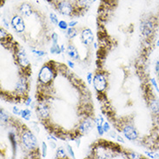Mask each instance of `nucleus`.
Instances as JSON below:
<instances>
[{
  "instance_id": "1",
  "label": "nucleus",
  "mask_w": 159,
  "mask_h": 159,
  "mask_svg": "<svg viewBox=\"0 0 159 159\" xmlns=\"http://www.w3.org/2000/svg\"><path fill=\"white\" fill-rule=\"evenodd\" d=\"M21 140L24 147L28 150H33L37 146V140L36 136L29 131L24 132L21 136Z\"/></svg>"
},
{
  "instance_id": "2",
  "label": "nucleus",
  "mask_w": 159,
  "mask_h": 159,
  "mask_svg": "<svg viewBox=\"0 0 159 159\" xmlns=\"http://www.w3.org/2000/svg\"><path fill=\"white\" fill-rule=\"evenodd\" d=\"M53 76H54V73L52 69L48 65H45L42 67L39 71L38 78H39V81L43 84H48L52 80Z\"/></svg>"
},
{
  "instance_id": "3",
  "label": "nucleus",
  "mask_w": 159,
  "mask_h": 159,
  "mask_svg": "<svg viewBox=\"0 0 159 159\" xmlns=\"http://www.w3.org/2000/svg\"><path fill=\"white\" fill-rule=\"evenodd\" d=\"M93 85L98 92L105 91L107 85L105 76L101 73H97V75H95V77L93 78Z\"/></svg>"
},
{
  "instance_id": "4",
  "label": "nucleus",
  "mask_w": 159,
  "mask_h": 159,
  "mask_svg": "<svg viewBox=\"0 0 159 159\" xmlns=\"http://www.w3.org/2000/svg\"><path fill=\"white\" fill-rule=\"evenodd\" d=\"M11 26L15 30V32H23L25 29V24L24 19L20 16H14L11 19Z\"/></svg>"
},
{
  "instance_id": "5",
  "label": "nucleus",
  "mask_w": 159,
  "mask_h": 159,
  "mask_svg": "<svg viewBox=\"0 0 159 159\" xmlns=\"http://www.w3.org/2000/svg\"><path fill=\"white\" fill-rule=\"evenodd\" d=\"M58 9L60 13L65 16H70L73 12V6L71 3H69L67 1H62L58 3Z\"/></svg>"
},
{
  "instance_id": "6",
  "label": "nucleus",
  "mask_w": 159,
  "mask_h": 159,
  "mask_svg": "<svg viewBox=\"0 0 159 159\" xmlns=\"http://www.w3.org/2000/svg\"><path fill=\"white\" fill-rule=\"evenodd\" d=\"M123 132L125 137L127 138L128 140H131V141L136 140L137 136H138V133L136 131V130L135 129V127H133L131 125H126L125 127L123 128Z\"/></svg>"
},
{
  "instance_id": "7",
  "label": "nucleus",
  "mask_w": 159,
  "mask_h": 159,
  "mask_svg": "<svg viewBox=\"0 0 159 159\" xmlns=\"http://www.w3.org/2000/svg\"><path fill=\"white\" fill-rule=\"evenodd\" d=\"M81 37H82V41L84 45H89L93 43V40H94V35L91 32V29L89 28H86L84 29V31L81 33Z\"/></svg>"
},
{
  "instance_id": "8",
  "label": "nucleus",
  "mask_w": 159,
  "mask_h": 159,
  "mask_svg": "<svg viewBox=\"0 0 159 159\" xmlns=\"http://www.w3.org/2000/svg\"><path fill=\"white\" fill-rule=\"evenodd\" d=\"M17 58H18V64H20L21 66H23V67H26L30 64L27 55L25 53V50H23V49H20L19 50H18Z\"/></svg>"
},
{
  "instance_id": "9",
  "label": "nucleus",
  "mask_w": 159,
  "mask_h": 159,
  "mask_svg": "<svg viewBox=\"0 0 159 159\" xmlns=\"http://www.w3.org/2000/svg\"><path fill=\"white\" fill-rule=\"evenodd\" d=\"M93 125H94V123L92 122L91 119H86L79 126V131H80V132L82 134H87V133H89L92 130Z\"/></svg>"
},
{
  "instance_id": "10",
  "label": "nucleus",
  "mask_w": 159,
  "mask_h": 159,
  "mask_svg": "<svg viewBox=\"0 0 159 159\" xmlns=\"http://www.w3.org/2000/svg\"><path fill=\"white\" fill-rule=\"evenodd\" d=\"M141 31L142 33L144 36H149L152 33L153 31V24L150 21H144L141 24Z\"/></svg>"
},
{
  "instance_id": "11",
  "label": "nucleus",
  "mask_w": 159,
  "mask_h": 159,
  "mask_svg": "<svg viewBox=\"0 0 159 159\" xmlns=\"http://www.w3.org/2000/svg\"><path fill=\"white\" fill-rule=\"evenodd\" d=\"M16 89L18 92H21V93H24L27 90V81H26L25 77H21L18 80L17 85H16Z\"/></svg>"
},
{
  "instance_id": "12",
  "label": "nucleus",
  "mask_w": 159,
  "mask_h": 159,
  "mask_svg": "<svg viewBox=\"0 0 159 159\" xmlns=\"http://www.w3.org/2000/svg\"><path fill=\"white\" fill-rule=\"evenodd\" d=\"M19 11L25 17H30L32 14V7H31V5H28L26 3H24V4L20 5Z\"/></svg>"
},
{
  "instance_id": "13",
  "label": "nucleus",
  "mask_w": 159,
  "mask_h": 159,
  "mask_svg": "<svg viewBox=\"0 0 159 159\" xmlns=\"http://www.w3.org/2000/svg\"><path fill=\"white\" fill-rule=\"evenodd\" d=\"M67 54L70 58H71L72 59H78L79 58V55L77 52V49L75 48V46L70 45L67 48Z\"/></svg>"
},
{
  "instance_id": "14",
  "label": "nucleus",
  "mask_w": 159,
  "mask_h": 159,
  "mask_svg": "<svg viewBox=\"0 0 159 159\" xmlns=\"http://www.w3.org/2000/svg\"><path fill=\"white\" fill-rule=\"evenodd\" d=\"M37 113L38 114L40 118H46L49 116V110L45 105H40L37 110Z\"/></svg>"
},
{
  "instance_id": "15",
  "label": "nucleus",
  "mask_w": 159,
  "mask_h": 159,
  "mask_svg": "<svg viewBox=\"0 0 159 159\" xmlns=\"http://www.w3.org/2000/svg\"><path fill=\"white\" fill-rule=\"evenodd\" d=\"M150 110L156 114L159 113V100L157 99H152L150 103Z\"/></svg>"
},
{
  "instance_id": "16",
  "label": "nucleus",
  "mask_w": 159,
  "mask_h": 159,
  "mask_svg": "<svg viewBox=\"0 0 159 159\" xmlns=\"http://www.w3.org/2000/svg\"><path fill=\"white\" fill-rule=\"evenodd\" d=\"M91 3H93L92 0H77V4L78 6L83 7V8H86L91 5Z\"/></svg>"
},
{
  "instance_id": "17",
  "label": "nucleus",
  "mask_w": 159,
  "mask_h": 159,
  "mask_svg": "<svg viewBox=\"0 0 159 159\" xmlns=\"http://www.w3.org/2000/svg\"><path fill=\"white\" fill-rule=\"evenodd\" d=\"M57 157H58V158H66L67 157V154L63 147H59L57 150Z\"/></svg>"
},
{
  "instance_id": "18",
  "label": "nucleus",
  "mask_w": 159,
  "mask_h": 159,
  "mask_svg": "<svg viewBox=\"0 0 159 159\" xmlns=\"http://www.w3.org/2000/svg\"><path fill=\"white\" fill-rule=\"evenodd\" d=\"M50 52L52 54H60L62 52L61 50V47L58 45V44H53L52 46L50 47Z\"/></svg>"
},
{
  "instance_id": "19",
  "label": "nucleus",
  "mask_w": 159,
  "mask_h": 159,
  "mask_svg": "<svg viewBox=\"0 0 159 159\" xmlns=\"http://www.w3.org/2000/svg\"><path fill=\"white\" fill-rule=\"evenodd\" d=\"M24 119H25V120H30V118H31V116H32V112H31V110L29 109H24L23 110H21V115H20Z\"/></svg>"
},
{
  "instance_id": "20",
  "label": "nucleus",
  "mask_w": 159,
  "mask_h": 159,
  "mask_svg": "<svg viewBox=\"0 0 159 159\" xmlns=\"http://www.w3.org/2000/svg\"><path fill=\"white\" fill-rule=\"evenodd\" d=\"M77 35V32L73 27H70L69 29H67V36L70 38H73V37H75Z\"/></svg>"
},
{
  "instance_id": "21",
  "label": "nucleus",
  "mask_w": 159,
  "mask_h": 159,
  "mask_svg": "<svg viewBox=\"0 0 159 159\" xmlns=\"http://www.w3.org/2000/svg\"><path fill=\"white\" fill-rule=\"evenodd\" d=\"M58 25V27L60 28V29H62V30H67V29H68L69 24L66 23L64 20H62V21H59Z\"/></svg>"
},
{
  "instance_id": "22",
  "label": "nucleus",
  "mask_w": 159,
  "mask_h": 159,
  "mask_svg": "<svg viewBox=\"0 0 159 159\" xmlns=\"http://www.w3.org/2000/svg\"><path fill=\"white\" fill-rule=\"evenodd\" d=\"M50 21L54 24H58V17L55 13H50Z\"/></svg>"
},
{
  "instance_id": "23",
  "label": "nucleus",
  "mask_w": 159,
  "mask_h": 159,
  "mask_svg": "<svg viewBox=\"0 0 159 159\" xmlns=\"http://www.w3.org/2000/svg\"><path fill=\"white\" fill-rule=\"evenodd\" d=\"M47 155V144L45 143H42V157H46Z\"/></svg>"
},
{
  "instance_id": "24",
  "label": "nucleus",
  "mask_w": 159,
  "mask_h": 159,
  "mask_svg": "<svg viewBox=\"0 0 159 159\" xmlns=\"http://www.w3.org/2000/svg\"><path fill=\"white\" fill-rule=\"evenodd\" d=\"M145 154L150 158H159V155L157 154V153H153L150 151H145Z\"/></svg>"
},
{
  "instance_id": "25",
  "label": "nucleus",
  "mask_w": 159,
  "mask_h": 159,
  "mask_svg": "<svg viewBox=\"0 0 159 159\" xmlns=\"http://www.w3.org/2000/svg\"><path fill=\"white\" fill-rule=\"evenodd\" d=\"M66 149H67L66 150H67V152H68L69 155H70V157H71L72 158H74V157H75V154H74V152H73L71 146L67 144V145H66Z\"/></svg>"
},
{
  "instance_id": "26",
  "label": "nucleus",
  "mask_w": 159,
  "mask_h": 159,
  "mask_svg": "<svg viewBox=\"0 0 159 159\" xmlns=\"http://www.w3.org/2000/svg\"><path fill=\"white\" fill-rule=\"evenodd\" d=\"M1 121L2 122H6L7 120H8V118H9V117H8V115H6V114L3 111V110H1Z\"/></svg>"
},
{
  "instance_id": "27",
  "label": "nucleus",
  "mask_w": 159,
  "mask_h": 159,
  "mask_svg": "<svg viewBox=\"0 0 159 159\" xmlns=\"http://www.w3.org/2000/svg\"><path fill=\"white\" fill-rule=\"evenodd\" d=\"M32 53L34 55H36L37 57H43V56H45V52H44V51H41V50H32Z\"/></svg>"
},
{
  "instance_id": "28",
  "label": "nucleus",
  "mask_w": 159,
  "mask_h": 159,
  "mask_svg": "<svg viewBox=\"0 0 159 159\" xmlns=\"http://www.w3.org/2000/svg\"><path fill=\"white\" fill-rule=\"evenodd\" d=\"M97 132H98V134L100 135V136H103L104 135V128H103V125H101V124H97Z\"/></svg>"
},
{
  "instance_id": "29",
  "label": "nucleus",
  "mask_w": 159,
  "mask_h": 159,
  "mask_svg": "<svg viewBox=\"0 0 159 159\" xmlns=\"http://www.w3.org/2000/svg\"><path fill=\"white\" fill-rule=\"evenodd\" d=\"M103 128H104V131L105 132H109L110 130V123L108 122H105L103 123Z\"/></svg>"
},
{
  "instance_id": "30",
  "label": "nucleus",
  "mask_w": 159,
  "mask_h": 159,
  "mask_svg": "<svg viewBox=\"0 0 159 159\" xmlns=\"http://www.w3.org/2000/svg\"><path fill=\"white\" fill-rule=\"evenodd\" d=\"M51 39H52L53 44H58V35L57 33H53L51 35Z\"/></svg>"
},
{
  "instance_id": "31",
  "label": "nucleus",
  "mask_w": 159,
  "mask_h": 159,
  "mask_svg": "<svg viewBox=\"0 0 159 159\" xmlns=\"http://www.w3.org/2000/svg\"><path fill=\"white\" fill-rule=\"evenodd\" d=\"M151 84H152V85H153L155 89H156V91H157V92H159L158 85H157V82H156V80H155L154 78H152V79H151Z\"/></svg>"
},
{
  "instance_id": "32",
  "label": "nucleus",
  "mask_w": 159,
  "mask_h": 159,
  "mask_svg": "<svg viewBox=\"0 0 159 159\" xmlns=\"http://www.w3.org/2000/svg\"><path fill=\"white\" fill-rule=\"evenodd\" d=\"M130 157H131V158H141V156L139 154H136V153L132 152V153L130 154Z\"/></svg>"
},
{
  "instance_id": "33",
  "label": "nucleus",
  "mask_w": 159,
  "mask_h": 159,
  "mask_svg": "<svg viewBox=\"0 0 159 159\" xmlns=\"http://www.w3.org/2000/svg\"><path fill=\"white\" fill-rule=\"evenodd\" d=\"M12 111H13V113L15 115H21V110L18 109V108H17V107H14Z\"/></svg>"
},
{
  "instance_id": "34",
  "label": "nucleus",
  "mask_w": 159,
  "mask_h": 159,
  "mask_svg": "<svg viewBox=\"0 0 159 159\" xmlns=\"http://www.w3.org/2000/svg\"><path fill=\"white\" fill-rule=\"evenodd\" d=\"M87 81H88V84H91V81H92V74L91 73H88L87 75Z\"/></svg>"
},
{
  "instance_id": "35",
  "label": "nucleus",
  "mask_w": 159,
  "mask_h": 159,
  "mask_svg": "<svg viewBox=\"0 0 159 159\" xmlns=\"http://www.w3.org/2000/svg\"><path fill=\"white\" fill-rule=\"evenodd\" d=\"M0 33H1V35H0L1 38H5V37L6 36V32H5V30L1 29V30H0Z\"/></svg>"
},
{
  "instance_id": "36",
  "label": "nucleus",
  "mask_w": 159,
  "mask_h": 159,
  "mask_svg": "<svg viewBox=\"0 0 159 159\" xmlns=\"http://www.w3.org/2000/svg\"><path fill=\"white\" fill-rule=\"evenodd\" d=\"M155 69H156V72L159 74V61L156 62V67H155Z\"/></svg>"
},
{
  "instance_id": "37",
  "label": "nucleus",
  "mask_w": 159,
  "mask_h": 159,
  "mask_svg": "<svg viewBox=\"0 0 159 159\" xmlns=\"http://www.w3.org/2000/svg\"><path fill=\"white\" fill-rule=\"evenodd\" d=\"M55 142H56L55 140L50 142V147L52 148V149H55V148L57 147V145H56V143H55Z\"/></svg>"
},
{
  "instance_id": "38",
  "label": "nucleus",
  "mask_w": 159,
  "mask_h": 159,
  "mask_svg": "<svg viewBox=\"0 0 159 159\" xmlns=\"http://www.w3.org/2000/svg\"><path fill=\"white\" fill-rule=\"evenodd\" d=\"M77 24V21H71V22H70V23H69V26H70V27H74Z\"/></svg>"
},
{
  "instance_id": "39",
  "label": "nucleus",
  "mask_w": 159,
  "mask_h": 159,
  "mask_svg": "<svg viewBox=\"0 0 159 159\" xmlns=\"http://www.w3.org/2000/svg\"><path fill=\"white\" fill-rule=\"evenodd\" d=\"M117 138H118V142H120V143H122V144H123V143H124V140H123V138H122V137H121L120 136H117Z\"/></svg>"
},
{
  "instance_id": "40",
  "label": "nucleus",
  "mask_w": 159,
  "mask_h": 159,
  "mask_svg": "<svg viewBox=\"0 0 159 159\" xmlns=\"http://www.w3.org/2000/svg\"><path fill=\"white\" fill-rule=\"evenodd\" d=\"M31 103H32V98H31V97H29V98L27 99V102H25V105L28 106V105H31Z\"/></svg>"
},
{
  "instance_id": "41",
  "label": "nucleus",
  "mask_w": 159,
  "mask_h": 159,
  "mask_svg": "<svg viewBox=\"0 0 159 159\" xmlns=\"http://www.w3.org/2000/svg\"><path fill=\"white\" fill-rule=\"evenodd\" d=\"M67 64H68V65L71 67V68H73V67H74V64H73L71 61H68V62H67Z\"/></svg>"
},
{
  "instance_id": "42",
  "label": "nucleus",
  "mask_w": 159,
  "mask_h": 159,
  "mask_svg": "<svg viewBox=\"0 0 159 159\" xmlns=\"http://www.w3.org/2000/svg\"><path fill=\"white\" fill-rule=\"evenodd\" d=\"M61 50H62V52H64V50H65L64 45H61Z\"/></svg>"
},
{
  "instance_id": "43",
  "label": "nucleus",
  "mask_w": 159,
  "mask_h": 159,
  "mask_svg": "<svg viewBox=\"0 0 159 159\" xmlns=\"http://www.w3.org/2000/svg\"><path fill=\"white\" fill-rule=\"evenodd\" d=\"M79 144H80V140H77V145L79 146Z\"/></svg>"
},
{
  "instance_id": "44",
  "label": "nucleus",
  "mask_w": 159,
  "mask_h": 159,
  "mask_svg": "<svg viewBox=\"0 0 159 159\" xmlns=\"http://www.w3.org/2000/svg\"><path fill=\"white\" fill-rule=\"evenodd\" d=\"M157 45L159 47V39H158V40H157Z\"/></svg>"
},
{
  "instance_id": "45",
  "label": "nucleus",
  "mask_w": 159,
  "mask_h": 159,
  "mask_svg": "<svg viewBox=\"0 0 159 159\" xmlns=\"http://www.w3.org/2000/svg\"><path fill=\"white\" fill-rule=\"evenodd\" d=\"M92 1H93V2H96V1H97V0H92Z\"/></svg>"
}]
</instances>
